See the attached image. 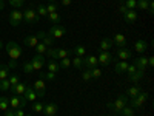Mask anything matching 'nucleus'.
<instances>
[{"mask_svg": "<svg viewBox=\"0 0 154 116\" xmlns=\"http://www.w3.org/2000/svg\"><path fill=\"white\" fill-rule=\"evenodd\" d=\"M5 50H6L8 56L11 57V60H16L17 62V59L22 57V47L19 44H16V42H8L5 45Z\"/></svg>", "mask_w": 154, "mask_h": 116, "instance_id": "nucleus-1", "label": "nucleus"}, {"mask_svg": "<svg viewBox=\"0 0 154 116\" xmlns=\"http://www.w3.org/2000/svg\"><path fill=\"white\" fill-rule=\"evenodd\" d=\"M128 99H130V98H128L126 95H120L114 102H108V107H109L114 113H120V110L128 104Z\"/></svg>", "mask_w": 154, "mask_h": 116, "instance_id": "nucleus-2", "label": "nucleus"}, {"mask_svg": "<svg viewBox=\"0 0 154 116\" xmlns=\"http://www.w3.org/2000/svg\"><path fill=\"white\" fill-rule=\"evenodd\" d=\"M38 20H40V17H38V14L35 12V9H32V8L25 9V12H23V22H26L28 25H34V23H38Z\"/></svg>", "mask_w": 154, "mask_h": 116, "instance_id": "nucleus-3", "label": "nucleus"}, {"mask_svg": "<svg viewBox=\"0 0 154 116\" xmlns=\"http://www.w3.org/2000/svg\"><path fill=\"white\" fill-rule=\"evenodd\" d=\"M148 96H149V95H148L146 92H140L136 98L131 99V107H133V108H142L143 104L148 101Z\"/></svg>", "mask_w": 154, "mask_h": 116, "instance_id": "nucleus-4", "label": "nucleus"}, {"mask_svg": "<svg viewBox=\"0 0 154 116\" xmlns=\"http://www.w3.org/2000/svg\"><path fill=\"white\" fill-rule=\"evenodd\" d=\"M65 33H66V28L63 27V25L57 23V25H53V27L49 28V31H48V36H51L53 39H60V37H63V36H65Z\"/></svg>", "mask_w": 154, "mask_h": 116, "instance_id": "nucleus-5", "label": "nucleus"}, {"mask_svg": "<svg viewBox=\"0 0 154 116\" xmlns=\"http://www.w3.org/2000/svg\"><path fill=\"white\" fill-rule=\"evenodd\" d=\"M45 62H46V56H45V54H35V56L29 60V63L32 65V68H34L35 71L42 70L43 65H45Z\"/></svg>", "mask_w": 154, "mask_h": 116, "instance_id": "nucleus-6", "label": "nucleus"}, {"mask_svg": "<svg viewBox=\"0 0 154 116\" xmlns=\"http://www.w3.org/2000/svg\"><path fill=\"white\" fill-rule=\"evenodd\" d=\"M26 99H25L23 96H17V95H14L12 98H9V105H11V108H23L25 105H26Z\"/></svg>", "mask_w": 154, "mask_h": 116, "instance_id": "nucleus-7", "label": "nucleus"}, {"mask_svg": "<svg viewBox=\"0 0 154 116\" xmlns=\"http://www.w3.org/2000/svg\"><path fill=\"white\" fill-rule=\"evenodd\" d=\"M32 88H34L37 98H45V93H46V82L45 81H42V79L35 81L34 85H32Z\"/></svg>", "mask_w": 154, "mask_h": 116, "instance_id": "nucleus-8", "label": "nucleus"}, {"mask_svg": "<svg viewBox=\"0 0 154 116\" xmlns=\"http://www.w3.org/2000/svg\"><path fill=\"white\" fill-rule=\"evenodd\" d=\"M23 20V12L19 11V9H14V11H11V14H9V23L12 25V27H19V25L22 23Z\"/></svg>", "mask_w": 154, "mask_h": 116, "instance_id": "nucleus-9", "label": "nucleus"}, {"mask_svg": "<svg viewBox=\"0 0 154 116\" xmlns=\"http://www.w3.org/2000/svg\"><path fill=\"white\" fill-rule=\"evenodd\" d=\"M99 63H102L103 67H108L109 63L112 62V56L108 53V51H100V54H99Z\"/></svg>", "mask_w": 154, "mask_h": 116, "instance_id": "nucleus-10", "label": "nucleus"}, {"mask_svg": "<svg viewBox=\"0 0 154 116\" xmlns=\"http://www.w3.org/2000/svg\"><path fill=\"white\" fill-rule=\"evenodd\" d=\"M25 99H26L28 102H34L35 101V98H37V95H35V92H34V88H32V85H28L26 84V90H25V93L22 95Z\"/></svg>", "mask_w": 154, "mask_h": 116, "instance_id": "nucleus-11", "label": "nucleus"}, {"mask_svg": "<svg viewBox=\"0 0 154 116\" xmlns=\"http://www.w3.org/2000/svg\"><path fill=\"white\" fill-rule=\"evenodd\" d=\"M97 63H99V60L96 59V56H86V57H83V67L88 68V70L97 67Z\"/></svg>", "mask_w": 154, "mask_h": 116, "instance_id": "nucleus-12", "label": "nucleus"}, {"mask_svg": "<svg viewBox=\"0 0 154 116\" xmlns=\"http://www.w3.org/2000/svg\"><path fill=\"white\" fill-rule=\"evenodd\" d=\"M57 104H46V105H43V110H42V113L45 114V116H54L56 113H57Z\"/></svg>", "mask_w": 154, "mask_h": 116, "instance_id": "nucleus-13", "label": "nucleus"}, {"mask_svg": "<svg viewBox=\"0 0 154 116\" xmlns=\"http://www.w3.org/2000/svg\"><path fill=\"white\" fill-rule=\"evenodd\" d=\"M25 90H26V84H25V82H19L16 87H11V88H9V92H11L12 95L22 96V95L25 93Z\"/></svg>", "mask_w": 154, "mask_h": 116, "instance_id": "nucleus-14", "label": "nucleus"}, {"mask_svg": "<svg viewBox=\"0 0 154 116\" xmlns=\"http://www.w3.org/2000/svg\"><path fill=\"white\" fill-rule=\"evenodd\" d=\"M114 47V44H112V39L111 37H103L100 40V45H99V48H100V51H108L109 48H112Z\"/></svg>", "mask_w": 154, "mask_h": 116, "instance_id": "nucleus-15", "label": "nucleus"}, {"mask_svg": "<svg viewBox=\"0 0 154 116\" xmlns=\"http://www.w3.org/2000/svg\"><path fill=\"white\" fill-rule=\"evenodd\" d=\"M134 65H136V68H137V70H145V68L148 67V57L140 56V57L134 59Z\"/></svg>", "mask_w": 154, "mask_h": 116, "instance_id": "nucleus-16", "label": "nucleus"}, {"mask_svg": "<svg viewBox=\"0 0 154 116\" xmlns=\"http://www.w3.org/2000/svg\"><path fill=\"white\" fill-rule=\"evenodd\" d=\"M123 19H125V22L126 23H134L136 20H137V12L134 11V9H128L125 14H123Z\"/></svg>", "mask_w": 154, "mask_h": 116, "instance_id": "nucleus-17", "label": "nucleus"}, {"mask_svg": "<svg viewBox=\"0 0 154 116\" xmlns=\"http://www.w3.org/2000/svg\"><path fill=\"white\" fill-rule=\"evenodd\" d=\"M112 44L117 48H123V47H126V39H125L123 34H116L114 39H112Z\"/></svg>", "mask_w": 154, "mask_h": 116, "instance_id": "nucleus-18", "label": "nucleus"}, {"mask_svg": "<svg viewBox=\"0 0 154 116\" xmlns=\"http://www.w3.org/2000/svg\"><path fill=\"white\" fill-rule=\"evenodd\" d=\"M128 65H130V63H128L126 60H119L117 63H116V67H114V71L117 74H123V73H126Z\"/></svg>", "mask_w": 154, "mask_h": 116, "instance_id": "nucleus-19", "label": "nucleus"}, {"mask_svg": "<svg viewBox=\"0 0 154 116\" xmlns=\"http://www.w3.org/2000/svg\"><path fill=\"white\" fill-rule=\"evenodd\" d=\"M131 56H133V53L128 48H117V57L120 59V60H126V59H131Z\"/></svg>", "mask_w": 154, "mask_h": 116, "instance_id": "nucleus-20", "label": "nucleus"}, {"mask_svg": "<svg viewBox=\"0 0 154 116\" xmlns=\"http://www.w3.org/2000/svg\"><path fill=\"white\" fill-rule=\"evenodd\" d=\"M143 76H145V70H136L134 73L128 74V79H130L131 82H139V81H142Z\"/></svg>", "mask_w": 154, "mask_h": 116, "instance_id": "nucleus-21", "label": "nucleus"}, {"mask_svg": "<svg viewBox=\"0 0 154 116\" xmlns=\"http://www.w3.org/2000/svg\"><path fill=\"white\" fill-rule=\"evenodd\" d=\"M146 48H148V44L143 40V39H139V40L136 42V45H134V50L137 51V53H145Z\"/></svg>", "mask_w": 154, "mask_h": 116, "instance_id": "nucleus-22", "label": "nucleus"}, {"mask_svg": "<svg viewBox=\"0 0 154 116\" xmlns=\"http://www.w3.org/2000/svg\"><path fill=\"white\" fill-rule=\"evenodd\" d=\"M23 42H25V45H26V47H35L40 40H38V39H37L35 36H26Z\"/></svg>", "mask_w": 154, "mask_h": 116, "instance_id": "nucleus-23", "label": "nucleus"}, {"mask_svg": "<svg viewBox=\"0 0 154 116\" xmlns=\"http://www.w3.org/2000/svg\"><path fill=\"white\" fill-rule=\"evenodd\" d=\"M71 63H72V67H74V68H77V70H83V57L75 56V57L71 60Z\"/></svg>", "mask_w": 154, "mask_h": 116, "instance_id": "nucleus-24", "label": "nucleus"}, {"mask_svg": "<svg viewBox=\"0 0 154 116\" xmlns=\"http://www.w3.org/2000/svg\"><path fill=\"white\" fill-rule=\"evenodd\" d=\"M59 70H60L59 62H56L54 59H49V60H48V71H51V73H57Z\"/></svg>", "mask_w": 154, "mask_h": 116, "instance_id": "nucleus-25", "label": "nucleus"}, {"mask_svg": "<svg viewBox=\"0 0 154 116\" xmlns=\"http://www.w3.org/2000/svg\"><path fill=\"white\" fill-rule=\"evenodd\" d=\"M71 51H72V53H74L75 56H80V57H83V56H85V53H86V48H85L83 45H77V47H74Z\"/></svg>", "mask_w": 154, "mask_h": 116, "instance_id": "nucleus-26", "label": "nucleus"}, {"mask_svg": "<svg viewBox=\"0 0 154 116\" xmlns=\"http://www.w3.org/2000/svg\"><path fill=\"white\" fill-rule=\"evenodd\" d=\"M8 108H9V98L0 96V110H2V111H6Z\"/></svg>", "mask_w": 154, "mask_h": 116, "instance_id": "nucleus-27", "label": "nucleus"}, {"mask_svg": "<svg viewBox=\"0 0 154 116\" xmlns=\"http://www.w3.org/2000/svg\"><path fill=\"white\" fill-rule=\"evenodd\" d=\"M120 116H134V108L130 105V107H128V105H125L122 110H120V113H119Z\"/></svg>", "mask_w": 154, "mask_h": 116, "instance_id": "nucleus-28", "label": "nucleus"}, {"mask_svg": "<svg viewBox=\"0 0 154 116\" xmlns=\"http://www.w3.org/2000/svg\"><path fill=\"white\" fill-rule=\"evenodd\" d=\"M48 20L53 22L54 25H57V23L60 22V14H59L57 11H56V12H49V14H48Z\"/></svg>", "mask_w": 154, "mask_h": 116, "instance_id": "nucleus-29", "label": "nucleus"}, {"mask_svg": "<svg viewBox=\"0 0 154 116\" xmlns=\"http://www.w3.org/2000/svg\"><path fill=\"white\" fill-rule=\"evenodd\" d=\"M40 79L42 81H54L56 79V73H51V71H48V73H40Z\"/></svg>", "mask_w": 154, "mask_h": 116, "instance_id": "nucleus-30", "label": "nucleus"}, {"mask_svg": "<svg viewBox=\"0 0 154 116\" xmlns=\"http://www.w3.org/2000/svg\"><path fill=\"white\" fill-rule=\"evenodd\" d=\"M8 77H9V68L6 65H0V81L8 79Z\"/></svg>", "mask_w": 154, "mask_h": 116, "instance_id": "nucleus-31", "label": "nucleus"}, {"mask_svg": "<svg viewBox=\"0 0 154 116\" xmlns=\"http://www.w3.org/2000/svg\"><path fill=\"white\" fill-rule=\"evenodd\" d=\"M139 93H140V88H139V87H131V88H128V92H126V96L133 99V98H136V96H137Z\"/></svg>", "mask_w": 154, "mask_h": 116, "instance_id": "nucleus-32", "label": "nucleus"}, {"mask_svg": "<svg viewBox=\"0 0 154 116\" xmlns=\"http://www.w3.org/2000/svg\"><path fill=\"white\" fill-rule=\"evenodd\" d=\"M35 12L38 14V17H46L48 16V11H46V6L45 5H38L37 9H35Z\"/></svg>", "mask_w": 154, "mask_h": 116, "instance_id": "nucleus-33", "label": "nucleus"}, {"mask_svg": "<svg viewBox=\"0 0 154 116\" xmlns=\"http://www.w3.org/2000/svg\"><path fill=\"white\" fill-rule=\"evenodd\" d=\"M42 44H43L45 47H48V48H49V47H53V45H54V39L51 37V36H48V34H46V36L42 39Z\"/></svg>", "mask_w": 154, "mask_h": 116, "instance_id": "nucleus-34", "label": "nucleus"}, {"mask_svg": "<svg viewBox=\"0 0 154 116\" xmlns=\"http://www.w3.org/2000/svg\"><path fill=\"white\" fill-rule=\"evenodd\" d=\"M148 6H149V0H137V6L136 8H139V9H146L148 11Z\"/></svg>", "mask_w": 154, "mask_h": 116, "instance_id": "nucleus-35", "label": "nucleus"}, {"mask_svg": "<svg viewBox=\"0 0 154 116\" xmlns=\"http://www.w3.org/2000/svg\"><path fill=\"white\" fill-rule=\"evenodd\" d=\"M9 88H11L9 79H2V81H0V90H2V92H8Z\"/></svg>", "mask_w": 154, "mask_h": 116, "instance_id": "nucleus-36", "label": "nucleus"}, {"mask_svg": "<svg viewBox=\"0 0 154 116\" xmlns=\"http://www.w3.org/2000/svg\"><path fill=\"white\" fill-rule=\"evenodd\" d=\"M34 48H35V51H37V54H45V53H46V50H48V47H45L42 42H38Z\"/></svg>", "mask_w": 154, "mask_h": 116, "instance_id": "nucleus-37", "label": "nucleus"}, {"mask_svg": "<svg viewBox=\"0 0 154 116\" xmlns=\"http://www.w3.org/2000/svg\"><path fill=\"white\" fill-rule=\"evenodd\" d=\"M59 67H60V68H69V67H71V59H69V57L60 59V62H59Z\"/></svg>", "mask_w": 154, "mask_h": 116, "instance_id": "nucleus-38", "label": "nucleus"}, {"mask_svg": "<svg viewBox=\"0 0 154 116\" xmlns=\"http://www.w3.org/2000/svg\"><path fill=\"white\" fill-rule=\"evenodd\" d=\"M22 71H23V73H26V74H29V73L34 71V68H32V65H31L29 62H25L23 65H22Z\"/></svg>", "mask_w": 154, "mask_h": 116, "instance_id": "nucleus-39", "label": "nucleus"}, {"mask_svg": "<svg viewBox=\"0 0 154 116\" xmlns=\"http://www.w3.org/2000/svg\"><path fill=\"white\" fill-rule=\"evenodd\" d=\"M8 79H9L11 87H16V85L20 82V77H19V74H12V76H9V77H8Z\"/></svg>", "mask_w": 154, "mask_h": 116, "instance_id": "nucleus-40", "label": "nucleus"}, {"mask_svg": "<svg viewBox=\"0 0 154 116\" xmlns=\"http://www.w3.org/2000/svg\"><path fill=\"white\" fill-rule=\"evenodd\" d=\"M123 5H125L128 9H136V6H137V0H125Z\"/></svg>", "mask_w": 154, "mask_h": 116, "instance_id": "nucleus-41", "label": "nucleus"}, {"mask_svg": "<svg viewBox=\"0 0 154 116\" xmlns=\"http://www.w3.org/2000/svg\"><path fill=\"white\" fill-rule=\"evenodd\" d=\"M82 79L86 81V82H88V81H91V79H93V77H91V70L85 68V70L82 71Z\"/></svg>", "mask_w": 154, "mask_h": 116, "instance_id": "nucleus-42", "label": "nucleus"}, {"mask_svg": "<svg viewBox=\"0 0 154 116\" xmlns=\"http://www.w3.org/2000/svg\"><path fill=\"white\" fill-rule=\"evenodd\" d=\"M100 76H102V70L100 68H97V67L91 68V77H93V79H99Z\"/></svg>", "mask_w": 154, "mask_h": 116, "instance_id": "nucleus-43", "label": "nucleus"}, {"mask_svg": "<svg viewBox=\"0 0 154 116\" xmlns=\"http://www.w3.org/2000/svg\"><path fill=\"white\" fill-rule=\"evenodd\" d=\"M42 110H43V104H42V102H34V104H32V111L42 113Z\"/></svg>", "mask_w": 154, "mask_h": 116, "instance_id": "nucleus-44", "label": "nucleus"}, {"mask_svg": "<svg viewBox=\"0 0 154 116\" xmlns=\"http://www.w3.org/2000/svg\"><path fill=\"white\" fill-rule=\"evenodd\" d=\"M57 9H59V5H57L56 2H53V3L46 5V11H48V14H49V12H56Z\"/></svg>", "mask_w": 154, "mask_h": 116, "instance_id": "nucleus-45", "label": "nucleus"}, {"mask_svg": "<svg viewBox=\"0 0 154 116\" xmlns=\"http://www.w3.org/2000/svg\"><path fill=\"white\" fill-rule=\"evenodd\" d=\"M9 5L11 6H14V8H22V5L25 3V0H8Z\"/></svg>", "mask_w": 154, "mask_h": 116, "instance_id": "nucleus-46", "label": "nucleus"}, {"mask_svg": "<svg viewBox=\"0 0 154 116\" xmlns=\"http://www.w3.org/2000/svg\"><path fill=\"white\" fill-rule=\"evenodd\" d=\"M126 11H128V8H126L123 3H120V5H119V12H120V14H125Z\"/></svg>", "mask_w": 154, "mask_h": 116, "instance_id": "nucleus-47", "label": "nucleus"}, {"mask_svg": "<svg viewBox=\"0 0 154 116\" xmlns=\"http://www.w3.org/2000/svg\"><path fill=\"white\" fill-rule=\"evenodd\" d=\"M137 68H136V65H134V63H133V65H128V70H126V73L128 74H131V73H134Z\"/></svg>", "mask_w": 154, "mask_h": 116, "instance_id": "nucleus-48", "label": "nucleus"}, {"mask_svg": "<svg viewBox=\"0 0 154 116\" xmlns=\"http://www.w3.org/2000/svg\"><path fill=\"white\" fill-rule=\"evenodd\" d=\"M45 36H46V33H45V31H38V33L35 34V37L38 39V40H42V39H43Z\"/></svg>", "mask_w": 154, "mask_h": 116, "instance_id": "nucleus-49", "label": "nucleus"}, {"mask_svg": "<svg viewBox=\"0 0 154 116\" xmlns=\"http://www.w3.org/2000/svg\"><path fill=\"white\" fill-rule=\"evenodd\" d=\"M14 113H16V116H25L23 108H16V110H14Z\"/></svg>", "mask_w": 154, "mask_h": 116, "instance_id": "nucleus-50", "label": "nucleus"}, {"mask_svg": "<svg viewBox=\"0 0 154 116\" xmlns=\"http://www.w3.org/2000/svg\"><path fill=\"white\" fill-rule=\"evenodd\" d=\"M5 116H16V113H14V108H8V110L5 111Z\"/></svg>", "mask_w": 154, "mask_h": 116, "instance_id": "nucleus-51", "label": "nucleus"}, {"mask_svg": "<svg viewBox=\"0 0 154 116\" xmlns=\"http://www.w3.org/2000/svg\"><path fill=\"white\" fill-rule=\"evenodd\" d=\"M6 67H8V68H16V67H17V62H16V60H11L9 65H6Z\"/></svg>", "mask_w": 154, "mask_h": 116, "instance_id": "nucleus-52", "label": "nucleus"}, {"mask_svg": "<svg viewBox=\"0 0 154 116\" xmlns=\"http://www.w3.org/2000/svg\"><path fill=\"white\" fill-rule=\"evenodd\" d=\"M62 5L63 6H69L71 5V0H62Z\"/></svg>", "mask_w": 154, "mask_h": 116, "instance_id": "nucleus-53", "label": "nucleus"}, {"mask_svg": "<svg viewBox=\"0 0 154 116\" xmlns=\"http://www.w3.org/2000/svg\"><path fill=\"white\" fill-rule=\"evenodd\" d=\"M154 65V57H148V67H152Z\"/></svg>", "mask_w": 154, "mask_h": 116, "instance_id": "nucleus-54", "label": "nucleus"}, {"mask_svg": "<svg viewBox=\"0 0 154 116\" xmlns=\"http://www.w3.org/2000/svg\"><path fill=\"white\" fill-rule=\"evenodd\" d=\"M5 8V2H3V0H0V11H2Z\"/></svg>", "mask_w": 154, "mask_h": 116, "instance_id": "nucleus-55", "label": "nucleus"}, {"mask_svg": "<svg viewBox=\"0 0 154 116\" xmlns=\"http://www.w3.org/2000/svg\"><path fill=\"white\" fill-rule=\"evenodd\" d=\"M2 47H3V44H2V40H0V50H2Z\"/></svg>", "mask_w": 154, "mask_h": 116, "instance_id": "nucleus-56", "label": "nucleus"}, {"mask_svg": "<svg viewBox=\"0 0 154 116\" xmlns=\"http://www.w3.org/2000/svg\"><path fill=\"white\" fill-rule=\"evenodd\" d=\"M48 2H51V3H53V2H56V0H48Z\"/></svg>", "mask_w": 154, "mask_h": 116, "instance_id": "nucleus-57", "label": "nucleus"}, {"mask_svg": "<svg viewBox=\"0 0 154 116\" xmlns=\"http://www.w3.org/2000/svg\"><path fill=\"white\" fill-rule=\"evenodd\" d=\"M25 116H31V114H25Z\"/></svg>", "mask_w": 154, "mask_h": 116, "instance_id": "nucleus-58", "label": "nucleus"}]
</instances>
